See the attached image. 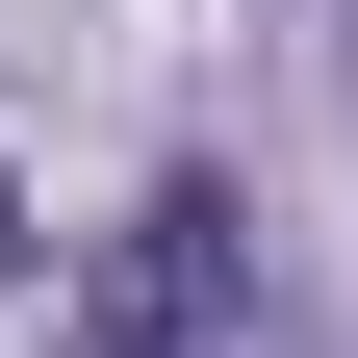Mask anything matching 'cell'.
I'll return each instance as SVG.
<instances>
[{
  "label": "cell",
  "mask_w": 358,
  "mask_h": 358,
  "mask_svg": "<svg viewBox=\"0 0 358 358\" xmlns=\"http://www.w3.org/2000/svg\"><path fill=\"white\" fill-rule=\"evenodd\" d=\"M256 333H282V282H256V205L179 154L154 205L77 256V333H52V358H256Z\"/></svg>",
  "instance_id": "1"
},
{
  "label": "cell",
  "mask_w": 358,
  "mask_h": 358,
  "mask_svg": "<svg viewBox=\"0 0 358 358\" xmlns=\"http://www.w3.org/2000/svg\"><path fill=\"white\" fill-rule=\"evenodd\" d=\"M26 256H52V231H26V179H0V282H26Z\"/></svg>",
  "instance_id": "2"
}]
</instances>
